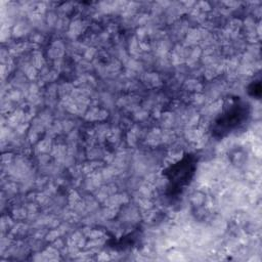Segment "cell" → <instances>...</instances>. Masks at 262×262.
I'll return each mask as SVG.
<instances>
[{
	"instance_id": "obj_2",
	"label": "cell",
	"mask_w": 262,
	"mask_h": 262,
	"mask_svg": "<svg viewBox=\"0 0 262 262\" xmlns=\"http://www.w3.org/2000/svg\"><path fill=\"white\" fill-rule=\"evenodd\" d=\"M195 164V158L187 154L165 170L164 175L168 179V189L171 194L179 193L189 183L194 174Z\"/></svg>"
},
{
	"instance_id": "obj_1",
	"label": "cell",
	"mask_w": 262,
	"mask_h": 262,
	"mask_svg": "<svg viewBox=\"0 0 262 262\" xmlns=\"http://www.w3.org/2000/svg\"><path fill=\"white\" fill-rule=\"evenodd\" d=\"M251 115L250 104L241 97L229 98L212 125V134L224 137L245 125Z\"/></svg>"
},
{
	"instance_id": "obj_3",
	"label": "cell",
	"mask_w": 262,
	"mask_h": 262,
	"mask_svg": "<svg viewBox=\"0 0 262 262\" xmlns=\"http://www.w3.org/2000/svg\"><path fill=\"white\" fill-rule=\"evenodd\" d=\"M249 93L251 96L259 99L260 96H261V82H260V79L258 80H254L250 87H249Z\"/></svg>"
}]
</instances>
